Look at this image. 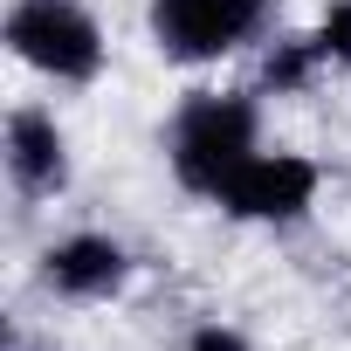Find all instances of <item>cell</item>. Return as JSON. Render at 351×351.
<instances>
[{
    "mask_svg": "<svg viewBox=\"0 0 351 351\" xmlns=\"http://www.w3.org/2000/svg\"><path fill=\"white\" fill-rule=\"evenodd\" d=\"M262 152V90H186L165 117V172L172 186L214 200L234 165Z\"/></svg>",
    "mask_w": 351,
    "mask_h": 351,
    "instance_id": "cell-1",
    "label": "cell"
},
{
    "mask_svg": "<svg viewBox=\"0 0 351 351\" xmlns=\"http://www.w3.org/2000/svg\"><path fill=\"white\" fill-rule=\"evenodd\" d=\"M0 42L28 76H42L56 90H90L110 69V35L83 0H8Z\"/></svg>",
    "mask_w": 351,
    "mask_h": 351,
    "instance_id": "cell-2",
    "label": "cell"
},
{
    "mask_svg": "<svg viewBox=\"0 0 351 351\" xmlns=\"http://www.w3.org/2000/svg\"><path fill=\"white\" fill-rule=\"evenodd\" d=\"M276 28V0H145V35L172 69H221L262 49Z\"/></svg>",
    "mask_w": 351,
    "mask_h": 351,
    "instance_id": "cell-3",
    "label": "cell"
},
{
    "mask_svg": "<svg viewBox=\"0 0 351 351\" xmlns=\"http://www.w3.org/2000/svg\"><path fill=\"white\" fill-rule=\"evenodd\" d=\"M317 193H324V165L310 152H289V145H262L255 158L234 165V180L214 193V207L234 221V228H296L317 214Z\"/></svg>",
    "mask_w": 351,
    "mask_h": 351,
    "instance_id": "cell-4",
    "label": "cell"
},
{
    "mask_svg": "<svg viewBox=\"0 0 351 351\" xmlns=\"http://www.w3.org/2000/svg\"><path fill=\"white\" fill-rule=\"evenodd\" d=\"M35 276L62 303H117L131 289V276H138V255L117 234H104V228H69V234L42 241Z\"/></svg>",
    "mask_w": 351,
    "mask_h": 351,
    "instance_id": "cell-5",
    "label": "cell"
},
{
    "mask_svg": "<svg viewBox=\"0 0 351 351\" xmlns=\"http://www.w3.org/2000/svg\"><path fill=\"white\" fill-rule=\"evenodd\" d=\"M0 165H8L14 200H28V207L62 200L69 180H76V152H69L62 117L49 104H14L8 124H0Z\"/></svg>",
    "mask_w": 351,
    "mask_h": 351,
    "instance_id": "cell-6",
    "label": "cell"
},
{
    "mask_svg": "<svg viewBox=\"0 0 351 351\" xmlns=\"http://www.w3.org/2000/svg\"><path fill=\"white\" fill-rule=\"evenodd\" d=\"M324 76H330V62H324L317 35H269L262 42V62H255L262 97H310Z\"/></svg>",
    "mask_w": 351,
    "mask_h": 351,
    "instance_id": "cell-7",
    "label": "cell"
},
{
    "mask_svg": "<svg viewBox=\"0 0 351 351\" xmlns=\"http://www.w3.org/2000/svg\"><path fill=\"white\" fill-rule=\"evenodd\" d=\"M317 49L337 76H351V0H324V14H317Z\"/></svg>",
    "mask_w": 351,
    "mask_h": 351,
    "instance_id": "cell-8",
    "label": "cell"
},
{
    "mask_svg": "<svg viewBox=\"0 0 351 351\" xmlns=\"http://www.w3.org/2000/svg\"><path fill=\"white\" fill-rule=\"evenodd\" d=\"M186 351H255V344H248L241 324H228V317H200V324L186 330Z\"/></svg>",
    "mask_w": 351,
    "mask_h": 351,
    "instance_id": "cell-9",
    "label": "cell"
},
{
    "mask_svg": "<svg viewBox=\"0 0 351 351\" xmlns=\"http://www.w3.org/2000/svg\"><path fill=\"white\" fill-rule=\"evenodd\" d=\"M8 351H62V344H49V337H8Z\"/></svg>",
    "mask_w": 351,
    "mask_h": 351,
    "instance_id": "cell-10",
    "label": "cell"
}]
</instances>
